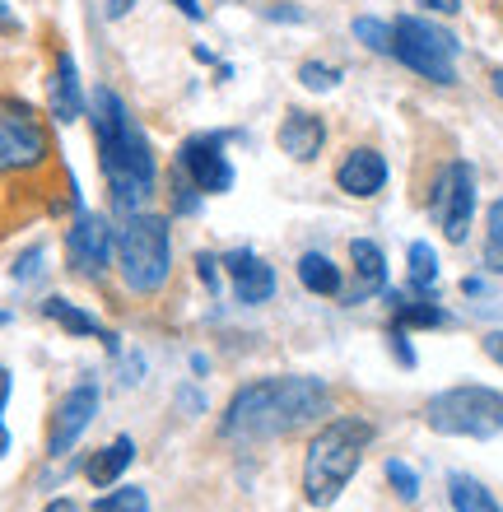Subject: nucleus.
<instances>
[{"label":"nucleus","instance_id":"nucleus-31","mask_svg":"<svg viewBox=\"0 0 503 512\" xmlns=\"http://www.w3.org/2000/svg\"><path fill=\"white\" fill-rule=\"evenodd\" d=\"M420 5H429V10H438V14H457V10H462V0H420Z\"/></svg>","mask_w":503,"mask_h":512},{"label":"nucleus","instance_id":"nucleus-20","mask_svg":"<svg viewBox=\"0 0 503 512\" xmlns=\"http://www.w3.org/2000/svg\"><path fill=\"white\" fill-rule=\"evenodd\" d=\"M448 499L457 512H499V503L490 499V489L471 480V475H452L448 480Z\"/></svg>","mask_w":503,"mask_h":512},{"label":"nucleus","instance_id":"nucleus-19","mask_svg":"<svg viewBox=\"0 0 503 512\" xmlns=\"http://www.w3.org/2000/svg\"><path fill=\"white\" fill-rule=\"evenodd\" d=\"M299 280H303V289H313V294H340V266L322 252L299 256Z\"/></svg>","mask_w":503,"mask_h":512},{"label":"nucleus","instance_id":"nucleus-11","mask_svg":"<svg viewBox=\"0 0 503 512\" xmlns=\"http://www.w3.org/2000/svg\"><path fill=\"white\" fill-rule=\"evenodd\" d=\"M98 415V387L94 382H80V387L66 391V401L56 405V419H52V433H47V452L52 457H66L75 438H80Z\"/></svg>","mask_w":503,"mask_h":512},{"label":"nucleus","instance_id":"nucleus-29","mask_svg":"<svg viewBox=\"0 0 503 512\" xmlns=\"http://www.w3.org/2000/svg\"><path fill=\"white\" fill-rule=\"evenodd\" d=\"M480 345H485V354H490L494 364H499V368H503V331H490V336L480 340Z\"/></svg>","mask_w":503,"mask_h":512},{"label":"nucleus","instance_id":"nucleus-25","mask_svg":"<svg viewBox=\"0 0 503 512\" xmlns=\"http://www.w3.org/2000/svg\"><path fill=\"white\" fill-rule=\"evenodd\" d=\"M299 80H303V89L327 94V89H336V84H340V70L336 66H322V61H303V66H299Z\"/></svg>","mask_w":503,"mask_h":512},{"label":"nucleus","instance_id":"nucleus-26","mask_svg":"<svg viewBox=\"0 0 503 512\" xmlns=\"http://www.w3.org/2000/svg\"><path fill=\"white\" fill-rule=\"evenodd\" d=\"M387 480H392V489H396V494H401L406 503L420 499V475L410 471L406 461H387Z\"/></svg>","mask_w":503,"mask_h":512},{"label":"nucleus","instance_id":"nucleus-6","mask_svg":"<svg viewBox=\"0 0 503 512\" xmlns=\"http://www.w3.org/2000/svg\"><path fill=\"white\" fill-rule=\"evenodd\" d=\"M457 52H462V42L452 38L448 28L429 24V19H396L392 24V56L401 66H410L415 75L434 84H452L457 80Z\"/></svg>","mask_w":503,"mask_h":512},{"label":"nucleus","instance_id":"nucleus-7","mask_svg":"<svg viewBox=\"0 0 503 512\" xmlns=\"http://www.w3.org/2000/svg\"><path fill=\"white\" fill-rule=\"evenodd\" d=\"M47 159V131H42L38 112L0 98V173H24Z\"/></svg>","mask_w":503,"mask_h":512},{"label":"nucleus","instance_id":"nucleus-1","mask_svg":"<svg viewBox=\"0 0 503 512\" xmlns=\"http://www.w3.org/2000/svg\"><path fill=\"white\" fill-rule=\"evenodd\" d=\"M94 135H98V163L112 187V210L122 219L140 215L154 191V154L136 117L126 112V103L112 89L94 94Z\"/></svg>","mask_w":503,"mask_h":512},{"label":"nucleus","instance_id":"nucleus-13","mask_svg":"<svg viewBox=\"0 0 503 512\" xmlns=\"http://www.w3.org/2000/svg\"><path fill=\"white\" fill-rule=\"evenodd\" d=\"M224 266H229V275H233V298L238 303H266V298L275 294V270L261 261V256H252V252H229L224 256Z\"/></svg>","mask_w":503,"mask_h":512},{"label":"nucleus","instance_id":"nucleus-18","mask_svg":"<svg viewBox=\"0 0 503 512\" xmlns=\"http://www.w3.org/2000/svg\"><path fill=\"white\" fill-rule=\"evenodd\" d=\"M131 457H136V443H131V438H117V443L103 447V452L84 466V475H89L98 489H108V485H117V480H122V471L131 466Z\"/></svg>","mask_w":503,"mask_h":512},{"label":"nucleus","instance_id":"nucleus-24","mask_svg":"<svg viewBox=\"0 0 503 512\" xmlns=\"http://www.w3.org/2000/svg\"><path fill=\"white\" fill-rule=\"evenodd\" d=\"M354 38L373 47V52L392 56V24H382V19H354Z\"/></svg>","mask_w":503,"mask_h":512},{"label":"nucleus","instance_id":"nucleus-37","mask_svg":"<svg viewBox=\"0 0 503 512\" xmlns=\"http://www.w3.org/2000/svg\"><path fill=\"white\" fill-rule=\"evenodd\" d=\"M490 80H494V89H499V98H503V70H494Z\"/></svg>","mask_w":503,"mask_h":512},{"label":"nucleus","instance_id":"nucleus-30","mask_svg":"<svg viewBox=\"0 0 503 512\" xmlns=\"http://www.w3.org/2000/svg\"><path fill=\"white\" fill-rule=\"evenodd\" d=\"M392 350H396V359H401V364H415V350H410V345H406V336H401V331H392Z\"/></svg>","mask_w":503,"mask_h":512},{"label":"nucleus","instance_id":"nucleus-4","mask_svg":"<svg viewBox=\"0 0 503 512\" xmlns=\"http://www.w3.org/2000/svg\"><path fill=\"white\" fill-rule=\"evenodd\" d=\"M117 266H122V280L136 289V294H154L168 284V270H173V247H168V219L159 215H131L117 229Z\"/></svg>","mask_w":503,"mask_h":512},{"label":"nucleus","instance_id":"nucleus-36","mask_svg":"<svg viewBox=\"0 0 503 512\" xmlns=\"http://www.w3.org/2000/svg\"><path fill=\"white\" fill-rule=\"evenodd\" d=\"M10 452V433H5V424H0V457Z\"/></svg>","mask_w":503,"mask_h":512},{"label":"nucleus","instance_id":"nucleus-22","mask_svg":"<svg viewBox=\"0 0 503 512\" xmlns=\"http://www.w3.org/2000/svg\"><path fill=\"white\" fill-rule=\"evenodd\" d=\"M94 512H150V499H145V489L126 485V489H112L103 499L94 503Z\"/></svg>","mask_w":503,"mask_h":512},{"label":"nucleus","instance_id":"nucleus-17","mask_svg":"<svg viewBox=\"0 0 503 512\" xmlns=\"http://www.w3.org/2000/svg\"><path fill=\"white\" fill-rule=\"evenodd\" d=\"M42 312H47L56 326H66L70 336H103V345H108V350H117V336H112V331H103L89 312H80L75 303H66V298H47V303H42Z\"/></svg>","mask_w":503,"mask_h":512},{"label":"nucleus","instance_id":"nucleus-3","mask_svg":"<svg viewBox=\"0 0 503 512\" xmlns=\"http://www.w3.org/2000/svg\"><path fill=\"white\" fill-rule=\"evenodd\" d=\"M368 443H373V424H364V419H331L327 429L308 443L303 494H308L313 508H331L340 499V489L350 485V475L359 471Z\"/></svg>","mask_w":503,"mask_h":512},{"label":"nucleus","instance_id":"nucleus-9","mask_svg":"<svg viewBox=\"0 0 503 512\" xmlns=\"http://www.w3.org/2000/svg\"><path fill=\"white\" fill-rule=\"evenodd\" d=\"M177 173L187 177L201 196H219L233 187V163L224 154L219 135H191L187 145L177 149Z\"/></svg>","mask_w":503,"mask_h":512},{"label":"nucleus","instance_id":"nucleus-28","mask_svg":"<svg viewBox=\"0 0 503 512\" xmlns=\"http://www.w3.org/2000/svg\"><path fill=\"white\" fill-rule=\"evenodd\" d=\"M196 275H201V284H205V289H215V294H219V261H215V256H210V252H201V256H196Z\"/></svg>","mask_w":503,"mask_h":512},{"label":"nucleus","instance_id":"nucleus-21","mask_svg":"<svg viewBox=\"0 0 503 512\" xmlns=\"http://www.w3.org/2000/svg\"><path fill=\"white\" fill-rule=\"evenodd\" d=\"M406 261H410V284H415L420 294H429V289L438 284V256H434V247H429V243H410Z\"/></svg>","mask_w":503,"mask_h":512},{"label":"nucleus","instance_id":"nucleus-33","mask_svg":"<svg viewBox=\"0 0 503 512\" xmlns=\"http://www.w3.org/2000/svg\"><path fill=\"white\" fill-rule=\"evenodd\" d=\"M131 5H136V0H108V14H112V19H122Z\"/></svg>","mask_w":503,"mask_h":512},{"label":"nucleus","instance_id":"nucleus-35","mask_svg":"<svg viewBox=\"0 0 503 512\" xmlns=\"http://www.w3.org/2000/svg\"><path fill=\"white\" fill-rule=\"evenodd\" d=\"M42 512H80V508H75V503H70V499H56V503H47V508H42Z\"/></svg>","mask_w":503,"mask_h":512},{"label":"nucleus","instance_id":"nucleus-2","mask_svg":"<svg viewBox=\"0 0 503 512\" xmlns=\"http://www.w3.org/2000/svg\"><path fill=\"white\" fill-rule=\"evenodd\" d=\"M317 415H327V387L317 378H266L243 387L224 410V438H280L303 424H313Z\"/></svg>","mask_w":503,"mask_h":512},{"label":"nucleus","instance_id":"nucleus-16","mask_svg":"<svg viewBox=\"0 0 503 512\" xmlns=\"http://www.w3.org/2000/svg\"><path fill=\"white\" fill-rule=\"evenodd\" d=\"M84 112V94L80 80H75V61L66 52L56 56V80H52V117L56 122H75Z\"/></svg>","mask_w":503,"mask_h":512},{"label":"nucleus","instance_id":"nucleus-15","mask_svg":"<svg viewBox=\"0 0 503 512\" xmlns=\"http://www.w3.org/2000/svg\"><path fill=\"white\" fill-rule=\"evenodd\" d=\"M350 261H354V275H359V289H354V298L378 294L382 284H387V256H382L378 243L354 238V243H350Z\"/></svg>","mask_w":503,"mask_h":512},{"label":"nucleus","instance_id":"nucleus-12","mask_svg":"<svg viewBox=\"0 0 503 512\" xmlns=\"http://www.w3.org/2000/svg\"><path fill=\"white\" fill-rule=\"evenodd\" d=\"M336 187L350 191V196H378V191L387 187V159L368 145L350 149L336 168Z\"/></svg>","mask_w":503,"mask_h":512},{"label":"nucleus","instance_id":"nucleus-8","mask_svg":"<svg viewBox=\"0 0 503 512\" xmlns=\"http://www.w3.org/2000/svg\"><path fill=\"white\" fill-rule=\"evenodd\" d=\"M434 215L443 224L448 243H466L471 215H476V173H471V163H448L443 168L438 191H434Z\"/></svg>","mask_w":503,"mask_h":512},{"label":"nucleus","instance_id":"nucleus-27","mask_svg":"<svg viewBox=\"0 0 503 512\" xmlns=\"http://www.w3.org/2000/svg\"><path fill=\"white\" fill-rule=\"evenodd\" d=\"M490 252H494V270H503V201L490 205Z\"/></svg>","mask_w":503,"mask_h":512},{"label":"nucleus","instance_id":"nucleus-34","mask_svg":"<svg viewBox=\"0 0 503 512\" xmlns=\"http://www.w3.org/2000/svg\"><path fill=\"white\" fill-rule=\"evenodd\" d=\"M5 401H10V373L0 368V410H5Z\"/></svg>","mask_w":503,"mask_h":512},{"label":"nucleus","instance_id":"nucleus-5","mask_svg":"<svg viewBox=\"0 0 503 512\" xmlns=\"http://www.w3.org/2000/svg\"><path fill=\"white\" fill-rule=\"evenodd\" d=\"M434 433L448 438H499L503 433V391L490 387H452L424 405Z\"/></svg>","mask_w":503,"mask_h":512},{"label":"nucleus","instance_id":"nucleus-32","mask_svg":"<svg viewBox=\"0 0 503 512\" xmlns=\"http://www.w3.org/2000/svg\"><path fill=\"white\" fill-rule=\"evenodd\" d=\"M173 5H177V10H182V14H187V19H196V24H201V19H205V10H201V5H196V0H173Z\"/></svg>","mask_w":503,"mask_h":512},{"label":"nucleus","instance_id":"nucleus-14","mask_svg":"<svg viewBox=\"0 0 503 512\" xmlns=\"http://www.w3.org/2000/svg\"><path fill=\"white\" fill-rule=\"evenodd\" d=\"M280 149H285L289 159H299V163H313L317 154H322V145H327V122L322 117H313V112H289L285 122H280Z\"/></svg>","mask_w":503,"mask_h":512},{"label":"nucleus","instance_id":"nucleus-23","mask_svg":"<svg viewBox=\"0 0 503 512\" xmlns=\"http://www.w3.org/2000/svg\"><path fill=\"white\" fill-rule=\"evenodd\" d=\"M448 312L434 303H396V326H443Z\"/></svg>","mask_w":503,"mask_h":512},{"label":"nucleus","instance_id":"nucleus-10","mask_svg":"<svg viewBox=\"0 0 503 512\" xmlns=\"http://www.w3.org/2000/svg\"><path fill=\"white\" fill-rule=\"evenodd\" d=\"M112 252H117V238H112L108 219L80 215L75 219V229L66 233V256H70V266L80 270L84 280H103L108 266H112Z\"/></svg>","mask_w":503,"mask_h":512}]
</instances>
